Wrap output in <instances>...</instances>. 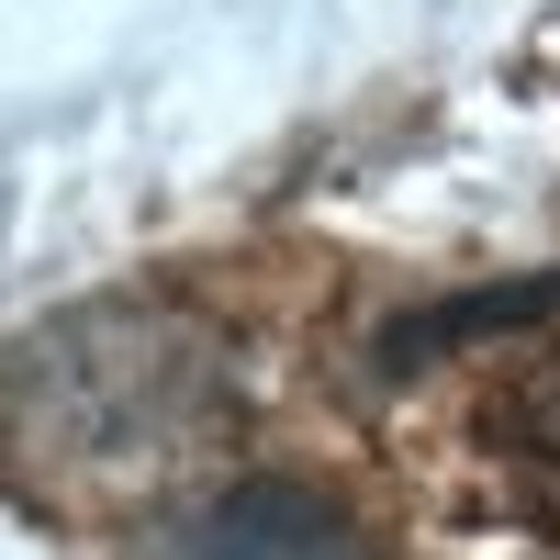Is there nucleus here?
I'll use <instances>...</instances> for the list:
<instances>
[{
	"label": "nucleus",
	"instance_id": "nucleus-1",
	"mask_svg": "<svg viewBox=\"0 0 560 560\" xmlns=\"http://www.w3.org/2000/svg\"><path fill=\"white\" fill-rule=\"evenodd\" d=\"M179 560H370V538L314 482H236V493H213L191 516Z\"/></svg>",
	"mask_w": 560,
	"mask_h": 560
},
{
	"label": "nucleus",
	"instance_id": "nucleus-2",
	"mask_svg": "<svg viewBox=\"0 0 560 560\" xmlns=\"http://www.w3.org/2000/svg\"><path fill=\"white\" fill-rule=\"evenodd\" d=\"M549 314H560V269L549 280H493V292H448V303L404 314L393 337H382V370L448 359V348H471V337H516V325H549Z\"/></svg>",
	"mask_w": 560,
	"mask_h": 560
},
{
	"label": "nucleus",
	"instance_id": "nucleus-3",
	"mask_svg": "<svg viewBox=\"0 0 560 560\" xmlns=\"http://www.w3.org/2000/svg\"><path fill=\"white\" fill-rule=\"evenodd\" d=\"M538 448L560 459V382H549V404H538Z\"/></svg>",
	"mask_w": 560,
	"mask_h": 560
}]
</instances>
